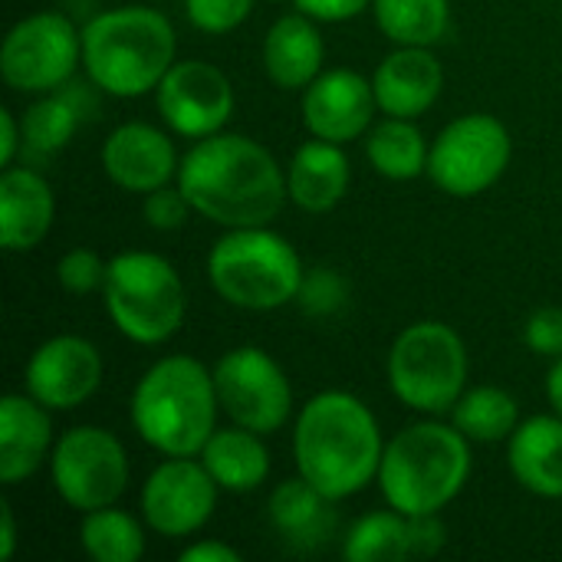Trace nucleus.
<instances>
[{
	"label": "nucleus",
	"instance_id": "obj_1",
	"mask_svg": "<svg viewBox=\"0 0 562 562\" xmlns=\"http://www.w3.org/2000/svg\"><path fill=\"white\" fill-rule=\"evenodd\" d=\"M178 188L194 214L217 227H267L283 211L286 168L250 135L217 132L198 138L178 168Z\"/></svg>",
	"mask_w": 562,
	"mask_h": 562
},
{
	"label": "nucleus",
	"instance_id": "obj_2",
	"mask_svg": "<svg viewBox=\"0 0 562 562\" xmlns=\"http://www.w3.org/2000/svg\"><path fill=\"white\" fill-rule=\"evenodd\" d=\"M385 454L372 408L349 392L313 395L293 428V458L303 481L329 501H346L379 477Z\"/></svg>",
	"mask_w": 562,
	"mask_h": 562
},
{
	"label": "nucleus",
	"instance_id": "obj_3",
	"mask_svg": "<svg viewBox=\"0 0 562 562\" xmlns=\"http://www.w3.org/2000/svg\"><path fill=\"white\" fill-rule=\"evenodd\" d=\"M214 372L194 356H165L145 369L132 392V425L138 438L165 458H198L217 431Z\"/></svg>",
	"mask_w": 562,
	"mask_h": 562
},
{
	"label": "nucleus",
	"instance_id": "obj_4",
	"mask_svg": "<svg viewBox=\"0 0 562 562\" xmlns=\"http://www.w3.org/2000/svg\"><path fill=\"white\" fill-rule=\"evenodd\" d=\"M178 36L165 13L151 7H115L82 30V66L95 89L115 99L155 92L175 66Z\"/></svg>",
	"mask_w": 562,
	"mask_h": 562
},
{
	"label": "nucleus",
	"instance_id": "obj_5",
	"mask_svg": "<svg viewBox=\"0 0 562 562\" xmlns=\"http://www.w3.org/2000/svg\"><path fill=\"white\" fill-rule=\"evenodd\" d=\"M471 477V441L451 425L418 422L402 428L382 454L379 487L392 510L408 517L441 514Z\"/></svg>",
	"mask_w": 562,
	"mask_h": 562
},
{
	"label": "nucleus",
	"instance_id": "obj_6",
	"mask_svg": "<svg viewBox=\"0 0 562 562\" xmlns=\"http://www.w3.org/2000/svg\"><path fill=\"white\" fill-rule=\"evenodd\" d=\"M303 260L296 247L267 227H234L207 254V280L214 293L237 310L270 313L296 300L303 286Z\"/></svg>",
	"mask_w": 562,
	"mask_h": 562
},
{
	"label": "nucleus",
	"instance_id": "obj_7",
	"mask_svg": "<svg viewBox=\"0 0 562 562\" xmlns=\"http://www.w3.org/2000/svg\"><path fill=\"white\" fill-rule=\"evenodd\" d=\"M102 296L112 326L138 346L168 342L188 316L181 273L148 250H125L112 257Z\"/></svg>",
	"mask_w": 562,
	"mask_h": 562
},
{
	"label": "nucleus",
	"instance_id": "obj_8",
	"mask_svg": "<svg viewBox=\"0 0 562 562\" xmlns=\"http://www.w3.org/2000/svg\"><path fill=\"white\" fill-rule=\"evenodd\" d=\"M392 395L422 415H448L468 389V349L454 326L422 319L405 326L385 362Z\"/></svg>",
	"mask_w": 562,
	"mask_h": 562
},
{
	"label": "nucleus",
	"instance_id": "obj_9",
	"mask_svg": "<svg viewBox=\"0 0 562 562\" xmlns=\"http://www.w3.org/2000/svg\"><path fill=\"white\" fill-rule=\"evenodd\" d=\"M514 155L510 132L487 112L448 122L428 151V178L451 198H477L494 188Z\"/></svg>",
	"mask_w": 562,
	"mask_h": 562
},
{
	"label": "nucleus",
	"instance_id": "obj_10",
	"mask_svg": "<svg viewBox=\"0 0 562 562\" xmlns=\"http://www.w3.org/2000/svg\"><path fill=\"white\" fill-rule=\"evenodd\" d=\"M49 474L63 504L89 514L99 507H112L125 494L132 464L112 431L99 425H79L56 438Z\"/></svg>",
	"mask_w": 562,
	"mask_h": 562
},
{
	"label": "nucleus",
	"instance_id": "obj_11",
	"mask_svg": "<svg viewBox=\"0 0 562 562\" xmlns=\"http://www.w3.org/2000/svg\"><path fill=\"white\" fill-rule=\"evenodd\" d=\"M82 63V33L56 10L16 20L0 46V76L10 89L43 95L63 89Z\"/></svg>",
	"mask_w": 562,
	"mask_h": 562
},
{
	"label": "nucleus",
	"instance_id": "obj_12",
	"mask_svg": "<svg viewBox=\"0 0 562 562\" xmlns=\"http://www.w3.org/2000/svg\"><path fill=\"white\" fill-rule=\"evenodd\" d=\"M221 412L257 435H277L293 415V385L280 362L257 346H237L214 366Z\"/></svg>",
	"mask_w": 562,
	"mask_h": 562
},
{
	"label": "nucleus",
	"instance_id": "obj_13",
	"mask_svg": "<svg viewBox=\"0 0 562 562\" xmlns=\"http://www.w3.org/2000/svg\"><path fill=\"white\" fill-rule=\"evenodd\" d=\"M161 122L181 138L217 135L234 115V86L207 59H175L155 89Z\"/></svg>",
	"mask_w": 562,
	"mask_h": 562
},
{
	"label": "nucleus",
	"instance_id": "obj_14",
	"mask_svg": "<svg viewBox=\"0 0 562 562\" xmlns=\"http://www.w3.org/2000/svg\"><path fill=\"white\" fill-rule=\"evenodd\" d=\"M217 494L221 487L201 458H168L142 484V517L158 537L181 540L214 517Z\"/></svg>",
	"mask_w": 562,
	"mask_h": 562
},
{
	"label": "nucleus",
	"instance_id": "obj_15",
	"mask_svg": "<svg viewBox=\"0 0 562 562\" xmlns=\"http://www.w3.org/2000/svg\"><path fill=\"white\" fill-rule=\"evenodd\" d=\"M102 352L82 336H53L26 362L23 392L49 412H72L102 385Z\"/></svg>",
	"mask_w": 562,
	"mask_h": 562
},
{
	"label": "nucleus",
	"instance_id": "obj_16",
	"mask_svg": "<svg viewBox=\"0 0 562 562\" xmlns=\"http://www.w3.org/2000/svg\"><path fill=\"white\" fill-rule=\"evenodd\" d=\"M300 109H303V125L313 138L346 145V142L369 135L379 102H375L372 82L362 72L329 69V72H319L303 89Z\"/></svg>",
	"mask_w": 562,
	"mask_h": 562
},
{
	"label": "nucleus",
	"instance_id": "obj_17",
	"mask_svg": "<svg viewBox=\"0 0 562 562\" xmlns=\"http://www.w3.org/2000/svg\"><path fill=\"white\" fill-rule=\"evenodd\" d=\"M99 158L105 178L132 194H151L178 181L181 168L175 142L148 122H122L119 128H112Z\"/></svg>",
	"mask_w": 562,
	"mask_h": 562
},
{
	"label": "nucleus",
	"instance_id": "obj_18",
	"mask_svg": "<svg viewBox=\"0 0 562 562\" xmlns=\"http://www.w3.org/2000/svg\"><path fill=\"white\" fill-rule=\"evenodd\" d=\"M445 527L438 514L408 517L398 510H379L356 520L346 533L342 557L349 562H405L431 560L445 547Z\"/></svg>",
	"mask_w": 562,
	"mask_h": 562
},
{
	"label": "nucleus",
	"instance_id": "obj_19",
	"mask_svg": "<svg viewBox=\"0 0 562 562\" xmlns=\"http://www.w3.org/2000/svg\"><path fill=\"white\" fill-rule=\"evenodd\" d=\"M372 89L382 115L418 119L438 102L445 89V66L431 46H395L375 66Z\"/></svg>",
	"mask_w": 562,
	"mask_h": 562
},
{
	"label": "nucleus",
	"instance_id": "obj_20",
	"mask_svg": "<svg viewBox=\"0 0 562 562\" xmlns=\"http://www.w3.org/2000/svg\"><path fill=\"white\" fill-rule=\"evenodd\" d=\"M56 217V194L49 181L33 171L10 165L0 175V244L10 254H26L46 240Z\"/></svg>",
	"mask_w": 562,
	"mask_h": 562
},
{
	"label": "nucleus",
	"instance_id": "obj_21",
	"mask_svg": "<svg viewBox=\"0 0 562 562\" xmlns=\"http://www.w3.org/2000/svg\"><path fill=\"white\" fill-rule=\"evenodd\" d=\"M49 408L33 395H3L0 398V481L20 484L40 471L53 454V422Z\"/></svg>",
	"mask_w": 562,
	"mask_h": 562
},
{
	"label": "nucleus",
	"instance_id": "obj_22",
	"mask_svg": "<svg viewBox=\"0 0 562 562\" xmlns=\"http://www.w3.org/2000/svg\"><path fill=\"white\" fill-rule=\"evenodd\" d=\"M260 59H263V72L273 86L306 89L323 72V59H326L319 20L306 16L303 10L277 16L263 36Z\"/></svg>",
	"mask_w": 562,
	"mask_h": 562
},
{
	"label": "nucleus",
	"instance_id": "obj_23",
	"mask_svg": "<svg viewBox=\"0 0 562 562\" xmlns=\"http://www.w3.org/2000/svg\"><path fill=\"white\" fill-rule=\"evenodd\" d=\"M352 168L342 145L313 138L303 142L286 168V191L290 201L306 214H329L349 191Z\"/></svg>",
	"mask_w": 562,
	"mask_h": 562
},
{
	"label": "nucleus",
	"instance_id": "obj_24",
	"mask_svg": "<svg viewBox=\"0 0 562 562\" xmlns=\"http://www.w3.org/2000/svg\"><path fill=\"white\" fill-rule=\"evenodd\" d=\"M510 474L537 497L562 501V418L533 415L517 425L507 445Z\"/></svg>",
	"mask_w": 562,
	"mask_h": 562
},
{
	"label": "nucleus",
	"instance_id": "obj_25",
	"mask_svg": "<svg viewBox=\"0 0 562 562\" xmlns=\"http://www.w3.org/2000/svg\"><path fill=\"white\" fill-rule=\"evenodd\" d=\"M336 501L319 494L310 481L300 474L293 481H283L270 494V524L280 533V540L296 553H313L326 547L336 533Z\"/></svg>",
	"mask_w": 562,
	"mask_h": 562
},
{
	"label": "nucleus",
	"instance_id": "obj_26",
	"mask_svg": "<svg viewBox=\"0 0 562 562\" xmlns=\"http://www.w3.org/2000/svg\"><path fill=\"white\" fill-rule=\"evenodd\" d=\"M198 458L227 494H250L270 474V451L263 445V435L240 425L217 428Z\"/></svg>",
	"mask_w": 562,
	"mask_h": 562
},
{
	"label": "nucleus",
	"instance_id": "obj_27",
	"mask_svg": "<svg viewBox=\"0 0 562 562\" xmlns=\"http://www.w3.org/2000/svg\"><path fill=\"white\" fill-rule=\"evenodd\" d=\"M428 151L431 145L415 119L385 115L366 135V158L389 181H415L418 175H428Z\"/></svg>",
	"mask_w": 562,
	"mask_h": 562
},
{
	"label": "nucleus",
	"instance_id": "obj_28",
	"mask_svg": "<svg viewBox=\"0 0 562 562\" xmlns=\"http://www.w3.org/2000/svg\"><path fill=\"white\" fill-rule=\"evenodd\" d=\"M86 95L72 89H53L43 92L26 112H23V148L33 155H56L69 145L76 128L86 119Z\"/></svg>",
	"mask_w": 562,
	"mask_h": 562
},
{
	"label": "nucleus",
	"instance_id": "obj_29",
	"mask_svg": "<svg viewBox=\"0 0 562 562\" xmlns=\"http://www.w3.org/2000/svg\"><path fill=\"white\" fill-rule=\"evenodd\" d=\"M454 428L474 445H497L510 441L520 425V405L510 392L497 385H474L464 389L458 405L451 408Z\"/></svg>",
	"mask_w": 562,
	"mask_h": 562
},
{
	"label": "nucleus",
	"instance_id": "obj_30",
	"mask_svg": "<svg viewBox=\"0 0 562 562\" xmlns=\"http://www.w3.org/2000/svg\"><path fill=\"white\" fill-rule=\"evenodd\" d=\"M372 13L395 46H435L451 26V0H372Z\"/></svg>",
	"mask_w": 562,
	"mask_h": 562
},
{
	"label": "nucleus",
	"instance_id": "obj_31",
	"mask_svg": "<svg viewBox=\"0 0 562 562\" xmlns=\"http://www.w3.org/2000/svg\"><path fill=\"white\" fill-rule=\"evenodd\" d=\"M79 543L86 557L95 562H138L145 557V530L142 524L112 507L89 510L79 524Z\"/></svg>",
	"mask_w": 562,
	"mask_h": 562
},
{
	"label": "nucleus",
	"instance_id": "obj_32",
	"mask_svg": "<svg viewBox=\"0 0 562 562\" xmlns=\"http://www.w3.org/2000/svg\"><path fill=\"white\" fill-rule=\"evenodd\" d=\"M296 303L310 316H336L349 303V280L333 267H316V270L303 273Z\"/></svg>",
	"mask_w": 562,
	"mask_h": 562
},
{
	"label": "nucleus",
	"instance_id": "obj_33",
	"mask_svg": "<svg viewBox=\"0 0 562 562\" xmlns=\"http://www.w3.org/2000/svg\"><path fill=\"white\" fill-rule=\"evenodd\" d=\"M105 277H109V263L92 247H72L69 254H63V260L56 267L59 286L72 296H89V293L102 290Z\"/></svg>",
	"mask_w": 562,
	"mask_h": 562
},
{
	"label": "nucleus",
	"instance_id": "obj_34",
	"mask_svg": "<svg viewBox=\"0 0 562 562\" xmlns=\"http://www.w3.org/2000/svg\"><path fill=\"white\" fill-rule=\"evenodd\" d=\"M254 3L257 0H184V13L194 30L224 36L254 13Z\"/></svg>",
	"mask_w": 562,
	"mask_h": 562
},
{
	"label": "nucleus",
	"instance_id": "obj_35",
	"mask_svg": "<svg viewBox=\"0 0 562 562\" xmlns=\"http://www.w3.org/2000/svg\"><path fill=\"white\" fill-rule=\"evenodd\" d=\"M142 214H145V224L151 231H178L188 224V217L194 214L191 201L184 198V191L175 184H165L151 194H145V204H142Z\"/></svg>",
	"mask_w": 562,
	"mask_h": 562
},
{
	"label": "nucleus",
	"instance_id": "obj_36",
	"mask_svg": "<svg viewBox=\"0 0 562 562\" xmlns=\"http://www.w3.org/2000/svg\"><path fill=\"white\" fill-rule=\"evenodd\" d=\"M527 346L543 359H562V306H543L530 313L524 326Z\"/></svg>",
	"mask_w": 562,
	"mask_h": 562
},
{
	"label": "nucleus",
	"instance_id": "obj_37",
	"mask_svg": "<svg viewBox=\"0 0 562 562\" xmlns=\"http://www.w3.org/2000/svg\"><path fill=\"white\" fill-rule=\"evenodd\" d=\"M293 3L296 10H303L319 23H346L372 7V0H293Z\"/></svg>",
	"mask_w": 562,
	"mask_h": 562
},
{
	"label": "nucleus",
	"instance_id": "obj_38",
	"mask_svg": "<svg viewBox=\"0 0 562 562\" xmlns=\"http://www.w3.org/2000/svg\"><path fill=\"white\" fill-rule=\"evenodd\" d=\"M20 148H23V122L10 109H0V165L10 168Z\"/></svg>",
	"mask_w": 562,
	"mask_h": 562
},
{
	"label": "nucleus",
	"instance_id": "obj_39",
	"mask_svg": "<svg viewBox=\"0 0 562 562\" xmlns=\"http://www.w3.org/2000/svg\"><path fill=\"white\" fill-rule=\"evenodd\" d=\"M181 562H240V553L221 540H198L194 547L181 550Z\"/></svg>",
	"mask_w": 562,
	"mask_h": 562
},
{
	"label": "nucleus",
	"instance_id": "obj_40",
	"mask_svg": "<svg viewBox=\"0 0 562 562\" xmlns=\"http://www.w3.org/2000/svg\"><path fill=\"white\" fill-rule=\"evenodd\" d=\"M16 553V517H13V507L3 501L0 504V560L10 562Z\"/></svg>",
	"mask_w": 562,
	"mask_h": 562
},
{
	"label": "nucleus",
	"instance_id": "obj_41",
	"mask_svg": "<svg viewBox=\"0 0 562 562\" xmlns=\"http://www.w3.org/2000/svg\"><path fill=\"white\" fill-rule=\"evenodd\" d=\"M547 398L553 405V415L562 418V359H553V366L547 372Z\"/></svg>",
	"mask_w": 562,
	"mask_h": 562
},
{
	"label": "nucleus",
	"instance_id": "obj_42",
	"mask_svg": "<svg viewBox=\"0 0 562 562\" xmlns=\"http://www.w3.org/2000/svg\"><path fill=\"white\" fill-rule=\"evenodd\" d=\"M270 3H283V0H270Z\"/></svg>",
	"mask_w": 562,
	"mask_h": 562
}]
</instances>
